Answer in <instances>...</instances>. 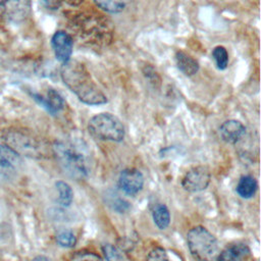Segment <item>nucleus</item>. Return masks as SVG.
<instances>
[{
  "mask_svg": "<svg viewBox=\"0 0 261 261\" xmlns=\"http://www.w3.org/2000/svg\"><path fill=\"white\" fill-rule=\"evenodd\" d=\"M211 173L205 166H196L190 169L181 180L182 188L191 193L204 191L210 184Z\"/></svg>",
  "mask_w": 261,
  "mask_h": 261,
  "instance_id": "nucleus-9",
  "label": "nucleus"
},
{
  "mask_svg": "<svg viewBox=\"0 0 261 261\" xmlns=\"http://www.w3.org/2000/svg\"><path fill=\"white\" fill-rule=\"evenodd\" d=\"M60 75L64 85L85 104L101 105L107 97L96 85L87 67L80 61L68 60L63 63Z\"/></svg>",
  "mask_w": 261,
  "mask_h": 261,
  "instance_id": "nucleus-2",
  "label": "nucleus"
},
{
  "mask_svg": "<svg viewBox=\"0 0 261 261\" xmlns=\"http://www.w3.org/2000/svg\"><path fill=\"white\" fill-rule=\"evenodd\" d=\"M69 28L76 39L88 47H107L113 38L112 21L97 12H79L69 17Z\"/></svg>",
  "mask_w": 261,
  "mask_h": 261,
  "instance_id": "nucleus-1",
  "label": "nucleus"
},
{
  "mask_svg": "<svg viewBox=\"0 0 261 261\" xmlns=\"http://www.w3.org/2000/svg\"><path fill=\"white\" fill-rule=\"evenodd\" d=\"M32 261H50L47 257H45V256H37V257H35Z\"/></svg>",
  "mask_w": 261,
  "mask_h": 261,
  "instance_id": "nucleus-27",
  "label": "nucleus"
},
{
  "mask_svg": "<svg viewBox=\"0 0 261 261\" xmlns=\"http://www.w3.org/2000/svg\"><path fill=\"white\" fill-rule=\"evenodd\" d=\"M249 252L247 245L233 244L225 247L220 253H218L216 261H241Z\"/></svg>",
  "mask_w": 261,
  "mask_h": 261,
  "instance_id": "nucleus-14",
  "label": "nucleus"
},
{
  "mask_svg": "<svg viewBox=\"0 0 261 261\" xmlns=\"http://www.w3.org/2000/svg\"><path fill=\"white\" fill-rule=\"evenodd\" d=\"M144 175L137 168L123 169L118 177L119 188L127 195L138 194L144 187Z\"/></svg>",
  "mask_w": 261,
  "mask_h": 261,
  "instance_id": "nucleus-11",
  "label": "nucleus"
},
{
  "mask_svg": "<svg viewBox=\"0 0 261 261\" xmlns=\"http://www.w3.org/2000/svg\"><path fill=\"white\" fill-rule=\"evenodd\" d=\"M31 0H0V16L10 22H21L31 13Z\"/></svg>",
  "mask_w": 261,
  "mask_h": 261,
  "instance_id": "nucleus-7",
  "label": "nucleus"
},
{
  "mask_svg": "<svg viewBox=\"0 0 261 261\" xmlns=\"http://www.w3.org/2000/svg\"><path fill=\"white\" fill-rule=\"evenodd\" d=\"M90 134L102 141L120 142L123 140L125 130L118 117L111 113H99L93 116L88 123Z\"/></svg>",
  "mask_w": 261,
  "mask_h": 261,
  "instance_id": "nucleus-6",
  "label": "nucleus"
},
{
  "mask_svg": "<svg viewBox=\"0 0 261 261\" xmlns=\"http://www.w3.org/2000/svg\"><path fill=\"white\" fill-rule=\"evenodd\" d=\"M127 0H94L96 5L109 13H119L126 6Z\"/></svg>",
  "mask_w": 261,
  "mask_h": 261,
  "instance_id": "nucleus-19",
  "label": "nucleus"
},
{
  "mask_svg": "<svg viewBox=\"0 0 261 261\" xmlns=\"http://www.w3.org/2000/svg\"><path fill=\"white\" fill-rule=\"evenodd\" d=\"M51 46L56 59L62 64L70 60L73 47L72 37L65 31H57L51 39Z\"/></svg>",
  "mask_w": 261,
  "mask_h": 261,
  "instance_id": "nucleus-10",
  "label": "nucleus"
},
{
  "mask_svg": "<svg viewBox=\"0 0 261 261\" xmlns=\"http://www.w3.org/2000/svg\"><path fill=\"white\" fill-rule=\"evenodd\" d=\"M55 187L58 192V203L62 207H68L73 200V192L71 187L63 180L56 181Z\"/></svg>",
  "mask_w": 261,
  "mask_h": 261,
  "instance_id": "nucleus-18",
  "label": "nucleus"
},
{
  "mask_svg": "<svg viewBox=\"0 0 261 261\" xmlns=\"http://www.w3.org/2000/svg\"><path fill=\"white\" fill-rule=\"evenodd\" d=\"M246 134L245 125L236 119L225 120L219 127V136L225 143L236 144L243 139Z\"/></svg>",
  "mask_w": 261,
  "mask_h": 261,
  "instance_id": "nucleus-13",
  "label": "nucleus"
},
{
  "mask_svg": "<svg viewBox=\"0 0 261 261\" xmlns=\"http://www.w3.org/2000/svg\"><path fill=\"white\" fill-rule=\"evenodd\" d=\"M32 97L52 115H56L58 112H60L65 105L62 96L54 89H49L46 95L32 93Z\"/></svg>",
  "mask_w": 261,
  "mask_h": 261,
  "instance_id": "nucleus-12",
  "label": "nucleus"
},
{
  "mask_svg": "<svg viewBox=\"0 0 261 261\" xmlns=\"http://www.w3.org/2000/svg\"><path fill=\"white\" fill-rule=\"evenodd\" d=\"M57 244L63 248H72L76 244V237L71 229L61 228L55 234Z\"/></svg>",
  "mask_w": 261,
  "mask_h": 261,
  "instance_id": "nucleus-20",
  "label": "nucleus"
},
{
  "mask_svg": "<svg viewBox=\"0 0 261 261\" xmlns=\"http://www.w3.org/2000/svg\"><path fill=\"white\" fill-rule=\"evenodd\" d=\"M143 72H144L145 76L150 81V83H152L154 86L160 85V76L158 75V73L155 71V69L152 66L146 65L143 68Z\"/></svg>",
  "mask_w": 261,
  "mask_h": 261,
  "instance_id": "nucleus-25",
  "label": "nucleus"
},
{
  "mask_svg": "<svg viewBox=\"0 0 261 261\" xmlns=\"http://www.w3.org/2000/svg\"><path fill=\"white\" fill-rule=\"evenodd\" d=\"M152 218L159 229H165L170 222V213L165 204H156L152 209Z\"/></svg>",
  "mask_w": 261,
  "mask_h": 261,
  "instance_id": "nucleus-17",
  "label": "nucleus"
},
{
  "mask_svg": "<svg viewBox=\"0 0 261 261\" xmlns=\"http://www.w3.org/2000/svg\"><path fill=\"white\" fill-rule=\"evenodd\" d=\"M63 1L70 6H79L84 2V0H63Z\"/></svg>",
  "mask_w": 261,
  "mask_h": 261,
  "instance_id": "nucleus-26",
  "label": "nucleus"
},
{
  "mask_svg": "<svg viewBox=\"0 0 261 261\" xmlns=\"http://www.w3.org/2000/svg\"><path fill=\"white\" fill-rule=\"evenodd\" d=\"M212 57L219 69H225L228 64V53L223 46H216L212 51Z\"/></svg>",
  "mask_w": 261,
  "mask_h": 261,
  "instance_id": "nucleus-21",
  "label": "nucleus"
},
{
  "mask_svg": "<svg viewBox=\"0 0 261 261\" xmlns=\"http://www.w3.org/2000/svg\"><path fill=\"white\" fill-rule=\"evenodd\" d=\"M146 261H168V255L162 247H155L148 254Z\"/></svg>",
  "mask_w": 261,
  "mask_h": 261,
  "instance_id": "nucleus-23",
  "label": "nucleus"
},
{
  "mask_svg": "<svg viewBox=\"0 0 261 261\" xmlns=\"http://www.w3.org/2000/svg\"><path fill=\"white\" fill-rule=\"evenodd\" d=\"M72 261H103V259L92 252H79L73 256Z\"/></svg>",
  "mask_w": 261,
  "mask_h": 261,
  "instance_id": "nucleus-24",
  "label": "nucleus"
},
{
  "mask_svg": "<svg viewBox=\"0 0 261 261\" xmlns=\"http://www.w3.org/2000/svg\"><path fill=\"white\" fill-rule=\"evenodd\" d=\"M188 248L196 261H216L218 242L204 226L192 227L187 233Z\"/></svg>",
  "mask_w": 261,
  "mask_h": 261,
  "instance_id": "nucleus-4",
  "label": "nucleus"
},
{
  "mask_svg": "<svg viewBox=\"0 0 261 261\" xmlns=\"http://www.w3.org/2000/svg\"><path fill=\"white\" fill-rule=\"evenodd\" d=\"M51 149L59 165L69 176L75 179L87 177L89 165L82 151L66 142H55Z\"/></svg>",
  "mask_w": 261,
  "mask_h": 261,
  "instance_id": "nucleus-3",
  "label": "nucleus"
},
{
  "mask_svg": "<svg viewBox=\"0 0 261 261\" xmlns=\"http://www.w3.org/2000/svg\"><path fill=\"white\" fill-rule=\"evenodd\" d=\"M20 155L7 145L0 146V180L12 179L21 166Z\"/></svg>",
  "mask_w": 261,
  "mask_h": 261,
  "instance_id": "nucleus-8",
  "label": "nucleus"
},
{
  "mask_svg": "<svg viewBox=\"0 0 261 261\" xmlns=\"http://www.w3.org/2000/svg\"><path fill=\"white\" fill-rule=\"evenodd\" d=\"M257 180L252 175H243L237 185L236 191L238 195L244 199L252 198L257 191Z\"/></svg>",
  "mask_w": 261,
  "mask_h": 261,
  "instance_id": "nucleus-16",
  "label": "nucleus"
},
{
  "mask_svg": "<svg viewBox=\"0 0 261 261\" xmlns=\"http://www.w3.org/2000/svg\"><path fill=\"white\" fill-rule=\"evenodd\" d=\"M102 251L106 261H124L121 251L112 244H105Z\"/></svg>",
  "mask_w": 261,
  "mask_h": 261,
  "instance_id": "nucleus-22",
  "label": "nucleus"
},
{
  "mask_svg": "<svg viewBox=\"0 0 261 261\" xmlns=\"http://www.w3.org/2000/svg\"><path fill=\"white\" fill-rule=\"evenodd\" d=\"M175 63L177 68L188 76L194 75L199 70L198 61L184 51H177L175 53Z\"/></svg>",
  "mask_w": 261,
  "mask_h": 261,
  "instance_id": "nucleus-15",
  "label": "nucleus"
},
{
  "mask_svg": "<svg viewBox=\"0 0 261 261\" xmlns=\"http://www.w3.org/2000/svg\"><path fill=\"white\" fill-rule=\"evenodd\" d=\"M5 142L8 147L19 155L33 158H43L48 153V147L46 144L41 139L27 130H9L5 135Z\"/></svg>",
  "mask_w": 261,
  "mask_h": 261,
  "instance_id": "nucleus-5",
  "label": "nucleus"
}]
</instances>
